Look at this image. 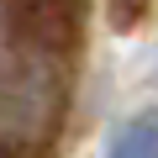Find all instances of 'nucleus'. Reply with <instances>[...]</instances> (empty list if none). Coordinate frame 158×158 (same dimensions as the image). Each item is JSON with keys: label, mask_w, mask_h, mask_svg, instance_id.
Wrapping results in <instances>:
<instances>
[{"label": "nucleus", "mask_w": 158, "mask_h": 158, "mask_svg": "<svg viewBox=\"0 0 158 158\" xmlns=\"http://www.w3.org/2000/svg\"><path fill=\"white\" fill-rule=\"evenodd\" d=\"M69 48L6 32L0 48V153L48 158L69 111Z\"/></svg>", "instance_id": "1"}, {"label": "nucleus", "mask_w": 158, "mask_h": 158, "mask_svg": "<svg viewBox=\"0 0 158 158\" xmlns=\"http://www.w3.org/2000/svg\"><path fill=\"white\" fill-rule=\"evenodd\" d=\"M106 158H158V111L127 116L106 137Z\"/></svg>", "instance_id": "2"}, {"label": "nucleus", "mask_w": 158, "mask_h": 158, "mask_svg": "<svg viewBox=\"0 0 158 158\" xmlns=\"http://www.w3.org/2000/svg\"><path fill=\"white\" fill-rule=\"evenodd\" d=\"M111 6H116V16H121V27H132L142 11H148V0H111Z\"/></svg>", "instance_id": "3"}]
</instances>
